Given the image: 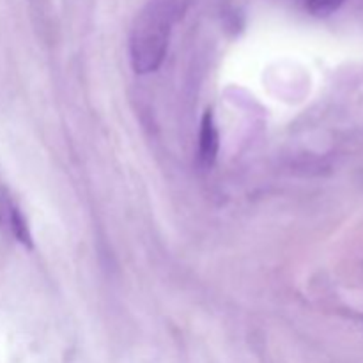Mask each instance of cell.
Masks as SVG:
<instances>
[{
	"label": "cell",
	"instance_id": "4",
	"mask_svg": "<svg viewBox=\"0 0 363 363\" xmlns=\"http://www.w3.org/2000/svg\"><path fill=\"white\" fill-rule=\"evenodd\" d=\"M346 0H307L308 13L318 18H326L337 13Z\"/></svg>",
	"mask_w": 363,
	"mask_h": 363
},
{
	"label": "cell",
	"instance_id": "1",
	"mask_svg": "<svg viewBox=\"0 0 363 363\" xmlns=\"http://www.w3.org/2000/svg\"><path fill=\"white\" fill-rule=\"evenodd\" d=\"M177 14V0H151L138 14L130 41L131 64L137 73H151L163 62Z\"/></svg>",
	"mask_w": 363,
	"mask_h": 363
},
{
	"label": "cell",
	"instance_id": "3",
	"mask_svg": "<svg viewBox=\"0 0 363 363\" xmlns=\"http://www.w3.org/2000/svg\"><path fill=\"white\" fill-rule=\"evenodd\" d=\"M218 130H216L213 113L208 110L204 113V117H202L201 133H199V162H201L202 167L208 169V167H211L215 163L216 156H218Z\"/></svg>",
	"mask_w": 363,
	"mask_h": 363
},
{
	"label": "cell",
	"instance_id": "2",
	"mask_svg": "<svg viewBox=\"0 0 363 363\" xmlns=\"http://www.w3.org/2000/svg\"><path fill=\"white\" fill-rule=\"evenodd\" d=\"M0 222L9 229V233L20 241L21 245L30 248L32 247V236L28 230L27 220L21 215L20 209L16 208L13 201L7 195H0Z\"/></svg>",
	"mask_w": 363,
	"mask_h": 363
}]
</instances>
